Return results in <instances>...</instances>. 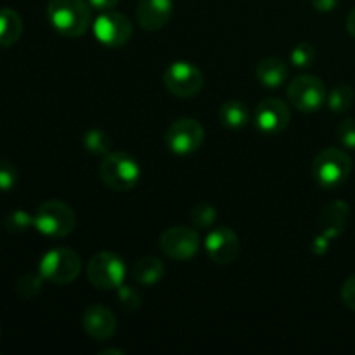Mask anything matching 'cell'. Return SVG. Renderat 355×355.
<instances>
[{
	"label": "cell",
	"mask_w": 355,
	"mask_h": 355,
	"mask_svg": "<svg viewBox=\"0 0 355 355\" xmlns=\"http://www.w3.org/2000/svg\"><path fill=\"white\" fill-rule=\"evenodd\" d=\"M47 17L62 37H82L92 24V6L85 0H51Z\"/></svg>",
	"instance_id": "cell-1"
},
{
	"label": "cell",
	"mask_w": 355,
	"mask_h": 355,
	"mask_svg": "<svg viewBox=\"0 0 355 355\" xmlns=\"http://www.w3.org/2000/svg\"><path fill=\"white\" fill-rule=\"evenodd\" d=\"M350 208L345 201L336 200L326 205L318 217L319 234L326 236L328 239H335L345 231L347 222H349Z\"/></svg>",
	"instance_id": "cell-16"
},
{
	"label": "cell",
	"mask_w": 355,
	"mask_h": 355,
	"mask_svg": "<svg viewBox=\"0 0 355 355\" xmlns=\"http://www.w3.org/2000/svg\"><path fill=\"white\" fill-rule=\"evenodd\" d=\"M336 135L343 148L355 149V118H345L340 121Z\"/></svg>",
	"instance_id": "cell-28"
},
{
	"label": "cell",
	"mask_w": 355,
	"mask_h": 355,
	"mask_svg": "<svg viewBox=\"0 0 355 355\" xmlns=\"http://www.w3.org/2000/svg\"><path fill=\"white\" fill-rule=\"evenodd\" d=\"M205 130L194 118H179L168 125L165 132V144L175 155L187 156L203 146Z\"/></svg>",
	"instance_id": "cell-7"
},
{
	"label": "cell",
	"mask_w": 355,
	"mask_h": 355,
	"mask_svg": "<svg viewBox=\"0 0 355 355\" xmlns=\"http://www.w3.org/2000/svg\"><path fill=\"white\" fill-rule=\"evenodd\" d=\"M118 302L121 304V307L128 309V311H135L141 305V295H139V291L135 288L121 284L118 288Z\"/></svg>",
	"instance_id": "cell-29"
},
{
	"label": "cell",
	"mask_w": 355,
	"mask_h": 355,
	"mask_svg": "<svg viewBox=\"0 0 355 355\" xmlns=\"http://www.w3.org/2000/svg\"><path fill=\"white\" fill-rule=\"evenodd\" d=\"M354 89L347 83H338L331 89V92H328L326 96V104H328L329 110L333 113H345L350 110L354 103Z\"/></svg>",
	"instance_id": "cell-21"
},
{
	"label": "cell",
	"mask_w": 355,
	"mask_h": 355,
	"mask_svg": "<svg viewBox=\"0 0 355 355\" xmlns=\"http://www.w3.org/2000/svg\"><path fill=\"white\" fill-rule=\"evenodd\" d=\"M173 14L172 0H139L135 7L139 26L146 31H158L166 26Z\"/></svg>",
	"instance_id": "cell-14"
},
{
	"label": "cell",
	"mask_w": 355,
	"mask_h": 355,
	"mask_svg": "<svg viewBox=\"0 0 355 355\" xmlns=\"http://www.w3.org/2000/svg\"><path fill=\"white\" fill-rule=\"evenodd\" d=\"M163 83L175 97H194L203 89V73L186 61L170 62L163 73Z\"/></svg>",
	"instance_id": "cell-8"
},
{
	"label": "cell",
	"mask_w": 355,
	"mask_h": 355,
	"mask_svg": "<svg viewBox=\"0 0 355 355\" xmlns=\"http://www.w3.org/2000/svg\"><path fill=\"white\" fill-rule=\"evenodd\" d=\"M104 354H118V355H123V352L121 350H104V352H101V355Z\"/></svg>",
	"instance_id": "cell-35"
},
{
	"label": "cell",
	"mask_w": 355,
	"mask_h": 355,
	"mask_svg": "<svg viewBox=\"0 0 355 355\" xmlns=\"http://www.w3.org/2000/svg\"><path fill=\"white\" fill-rule=\"evenodd\" d=\"M118 2H120V0H89L90 6H92L94 9H99V10L113 9V7L118 6Z\"/></svg>",
	"instance_id": "cell-32"
},
{
	"label": "cell",
	"mask_w": 355,
	"mask_h": 355,
	"mask_svg": "<svg viewBox=\"0 0 355 355\" xmlns=\"http://www.w3.org/2000/svg\"><path fill=\"white\" fill-rule=\"evenodd\" d=\"M127 276V267L120 255L113 252H101L90 259L87 277L90 284L99 290H118Z\"/></svg>",
	"instance_id": "cell-6"
},
{
	"label": "cell",
	"mask_w": 355,
	"mask_h": 355,
	"mask_svg": "<svg viewBox=\"0 0 355 355\" xmlns=\"http://www.w3.org/2000/svg\"><path fill=\"white\" fill-rule=\"evenodd\" d=\"M328 243L329 239L326 238V236L319 234L318 238L314 239V246H312V250H314V253H318V255H322V253L328 252Z\"/></svg>",
	"instance_id": "cell-33"
},
{
	"label": "cell",
	"mask_w": 355,
	"mask_h": 355,
	"mask_svg": "<svg viewBox=\"0 0 355 355\" xmlns=\"http://www.w3.org/2000/svg\"><path fill=\"white\" fill-rule=\"evenodd\" d=\"M352 158L343 149L326 148L312 162V175L322 189H336L349 179Z\"/></svg>",
	"instance_id": "cell-2"
},
{
	"label": "cell",
	"mask_w": 355,
	"mask_h": 355,
	"mask_svg": "<svg viewBox=\"0 0 355 355\" xmlns=\"http://www.w3.org/2000/svg\"><path fill=\"white\" fill-rule=\"evenodd\" d=\"M92 30L97 40L106 47H121L130 40L134 28L125 14L110 9L96 17Z\"/></svg>",
	"instance_id": "cell-10"
},
{
	"label": "cell",
	"mask_w": 355,
	"mask_h": 355,
	"mask_svg": "<svg viewBox=\"0 0 355 355\" xmlns=\"http://www.w3.org/2000/svg\"><path fill=\"white\" fill-rule=\"evenodd\" d=\"M23 35V19L12 9H0V47H10Z\"/></svg>",
	"instance_id": "cell-20"
},
{
	"label": "cell",
	"mask_w": 355,
	"mask_h": 355,
	"mask_svg": "<svg viewBox=\"0 0 355 355\" xmlns=\"http://www.w3.org/2000/svg\"><path fill=\"white\" fill-rule=\"evenodd\" d=\"M340 298H342V302L347 307L355 311V274L343 283L342 291H340Z\"/></svg>",
	"instance_id": "cell-30"
},
{
	"label": "cell",
	"mask_w": 355,
	"mask_h": 355,
	"mask_svg": "<svg viewBox=\"0 0 355 355\" xmlns=\"http://www.w3.org/2000/svg\"><path fill=\"white\" fill-rule=\"evenodd\" d=\"M315 59H318V52H315L314 45L309 44V42L298 44L290 54L291 64L297 66V68H311Z\"/></svg>",
	"instance_id": "cell-24"
},
{
	"label": "cell",
	"mask_w": 355,
	"mask_h": 355,
	"mask_svg": "<svg viewBox=\"0 0 355 355\" xmlns=\"http://www.w3.org/2000/svg\"><path fill=\"white\" fill-rule=\"evenodd\" d=\"M326 87L318 76L312 75H300L291 80L288 87V99L291 106L297 107L298 111L304 113H312L324 106L326 103Z\"/></svg>",
	"instance_id": "cell-9"
},
{
	"label": "cell",
	"mask_w": 355,
	"mask_h": 355,
	"mask_svg": "<svg viewBox=\"0 0 355 355\" xmlns=\"http://www.w3.org/2000/svg\"><path fill=\"white\" fill-rule=\"evenodd\" d=\"M82 260L69 248H55L45 253L38 263V274L54 284H68L78 277Z\"/></svg>",
	"instance_id": "cell-5"
},
{
	"label": "cell",
	"mask_w": 355,
	"mask_h": 355,
	"mask_svg": "<svg viewBox=\"0 0 355 355\" xmlns=\"http://www.w3.org/2000/svg\"><path fill=\"white\" fill-rule=\"evenodd\" d=\"M205 248H207L208 257L218 266L232 263L241 252L238 234L229 227H217L208 232L205 238Z\"/></svg>",
	"instance_id": "cell-12"
},
{
	"label": "cell",
	"mask_w": 355,
	"mask_h": 355,
	"mask_svg": "<svg viewBox=\"0 0 355 355\" xmlns=\"http://www.w3.org/2000/svg\"><path fill=\"white\" fill-rule=\"evenodd\" d=\"M218 120L229 130H241L250 121V110L243 101H227L218 110Z\"/></svg>",
	"instance_id": "cell-19"
},
{
	"label": "cell",
	"mask_w": 355,
	"mask_h": 355,
	"mask_svg": "<svg viewBox=\"0 0 355 355\" xmlns=\"http://www.w3.org/2000/svg\"><path fill=\"white\" fill-rule=\"evenodd\" d=\"M215 218H217V211H215V208L210 203H198L191 210V220L200 229L211 227Z\"/></svg>",
	"instance_id": "cell-25"
},
{
	"label": "cell",
	"mask_w": 355,
	"mask_h": 355,
	"mask_svg": "<svg viewBox=\"0 0 355 355\" xmlns=\"http://www.w3.org/2000/svg\"><path fill=\"white\" fill-rule=\"evenodd\" d=\"M17 184V170L9 159H0V191L9 193Z\"/></svg>",
	"instance_id": "cell-27"
},
{
	"label": "cell",
	"mask_w": 355,
	"mask_h": 355,
	"mask_svg": "<svg viewBox=\"0 0 355 355\" xmlns=\"http://www.w3.org/2000/svg\"><path fill=\"white\" fill-rule=\"evenodd\" d=\"M159 248L168 259L186 262L196 257L200 250V236L196 231L184 225L170 227L159 236Z\"/></svg>",
	"instance_id": "cell-11"
},
{
	"label": "cell",
	"mask_w": 355,
	"mask_h": 355,
	"mask_svg": "<svg viewBox=\"0 0 355 355\" xmlns=\"http://www.w3.org/2000/svg\"><path fill=\"white\" fill-rule=\"evenodd\" d=\"M82 326L94 340H107L116 331V318L104 305H92L82 315Z\"/></svg>",
	"instance_id": "cell-15"
},
{
	"label": "cell",
	"mask_w": 355,
	"mask_h": 355,
	"mask_svg": "<svg viewBox=\"0 0 355 355\" xmlns=\"http://www.w3.org/2000/svg\"><path fill=\"white\" fill-rule=\"evenodd\" d=\"M75 224V211L59 200L45 201L33 215V227L47 238H66L73 232Z\"/></svg>",
	"instance_id": "cell-3"
},
{
	"label": "cell",
	"mask_w": 355,
	"mask_h": 355,
	"mask_svg": "<svg viewBox=\"0 0 355 355\" xmlns=\"http://www.w3.org/2000/svg\"><path fill=\"white\" fill-rule=\"evenodd\" d=\"M347 30H349V33L355 38V9H352V12L347 17Z\"/></svg>",
	"instance_id": "cell-34"
},
{
	"label": "cell",
	"mask_w": 355,
	"mask_h": 355,
	"mask_svg": "<svg viewBox=\"0 0 355 355\" xmlns=\"http://www.w3.org/2000/svg\"><path fill=\"white\" fill-rule=\"evenodd\" d=\"M311 2L314 9L319 10V12H331V10L338 7L340 0H311Z\"/></svg>",
	"instance_id": "cell-31"
},
{
	"label": "cell",
	"mask_w": 355,
	"mask_h": 355,
	"mask_svg": "<svg viewBox=\"0 0 355 355\" xmlns=\"http://www.w3.org/2000/svg\"><path fill=\"white\" fill-rule=\"evenodd\" d=\"M165 276V263L158 257H142L132 269V279L141 286H155Z\"/></svg>",
	"instance_id": "cell-17"
},
{
	"label": "cell",
	"mask_w": 355,
	"mask_h": 355,
	"mask_svg": "<svg viewBox=\"0 0 355 355\" xmlns=\"http://www.w3.org/2000/svg\"><path fill=\"white\" fill-rule=\"evenodd\" d=\"M101 179L113 191L134 189L141 179V166L137 159L127 153H107L101 163Z\"/></svg>",
	"instance_id": "cell-4"
},
{
	"label": "cell",
	"mask_w": 355,
	"mask_h": 355,
	"mask_svg": "<svg viewBox=\"0 0 355 355\" xmlns=\"http://www.w3.org/2000/svg\"><path fill=\"white\" fill-rule=\"evenodd\" d=\"M42 279L40 274H24L17 279L16 291L23 298H35L42 291Z\"/></svg>",
	"instance_id": "cell-26"
},
{
	"label": "cell",
	"mask_w": 355,
	"mask_h": 355,
	"mask_svg": "<svg viewBox=\"0 0 355 355\" xmlns=\"http://www.w3.org/2000/svg\"><path fill=\"white\" fill-rule=\"evenodd\" d=\"M83 146L87 151L94 153V155H107L111 149V137L104 130L99 128H92L83 134Z\"/></svg>",
	"instance_id": "cell-22"
},
{
	"label": "cell",
	"mask_w": 355,
	"mask_h": 355,
	"mask_svg": "<svg viewBox=\"0 0 355 355\" xmlns=\"http://www.w3.org/2000/svg\"><path fill=\"white\" fill-rule=\"evenodd\" d=\"M257 78L269 89L283 85L288 78V64L279 58H266L257 66Z\"/></svg>",
	"instance_id": "cell-18"
},
{
	"label": "cell",
	"mask_w": 355,
	"mask_h": 355,
	"mask_svg": "<svg viewBox=\"0 0 355 355\" xmlns=\"http://www.w3.org/2000/svg\"><path fill=\"white\" fill-rule=\"evenodd\" d=\"M291 120L290 107L281 99H263L255 110V125L262 134L276 135L288 127Z\"/></svg>",
	"instance_id": "cell-13"
},
{
	"label": "cell",
	"mask_w": 355,
	"mask_h": 355,
	"mask_svg": "<svg viewBox=\"0 0 355 355\" xmlns=\"http://www.w3.org/2000/svg\"><path fill=\"white\" fill-rule=\"evenodd\" d=\"M3 227L12 234H23L28 229L33 227V215L24 210H14L3 218Z\"/></svg>",
	"instance_id": "cell-23"
}]
</instances>
